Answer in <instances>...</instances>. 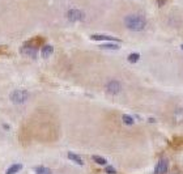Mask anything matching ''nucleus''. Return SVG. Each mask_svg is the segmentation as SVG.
Segmentation results:
<instances>
[{
  "label": "nucleus",
  "instance_id": "10",
  "mask_svg": "<svg viewBox=\"0 0 183 174\" xmlns=\"http://www.w3.org/2000/svg\"><path fill=\"white\" fill-rule=\"evenodd\" d=\"M173 118L177 123H183V109H177L173 114Z\"/></svg>",
  "mask_w": 183,
  "mask_h": 174
},
{
  "label": "nucleus",
  "instance_id": "6",
  "mask_svg": "<svg viewBox=\"0 0 183 174\" xmlns=\"http://www.w3.org/2000/svg\"><path fill=\"white\" fill-rule=\"evenodd\" d=\"M169 169V163L166 159H161L158 161L156 169H154V174H166Z\"/></svg>",
  "mask_w": 183,
  "mask_h": 174
},
{
  "label": "nucleus",
  "instance_id": "13",
  "mask_svg": "<svg viewBox=\"0 0 183 174\" xmlns=\"http://www.w3.org/2000/svg\"><path fill=\"white\" fill-rule=\"evenodd\" d=\"M68 159L72 160L73 163H76V164H79V165H82V164H84V163H82V160H81V157L79 156V155H75V153H72V152L68 153Z\"/></svg>",
  "mask_w": 183,
  "mask_h": 174
},
{
  "label": "nucleus",
  "instance_id": "20",
  "mask_svg": "<svg viewBox=\"0 0 183 174\" xmlns=\"http://www.w3.org/2000/svg\"><path fill=\"white\" fill-rule=\"evenodd\" d=\"M181 47H182V50H183V45H182V46H181Z\"/></svg>",
  "mask_w": 183,
  "mask_h": 174
},
{
  "label": "nucleus",
  "instance_id": "7",
  "mask_svg": "<svg viewBox=\"0 0 183 174\" xmlns=\"http://www.w3.org/2000/svg\"><path fill=\"white\" fill-rule=\"evenodd\" d=\"M93 41H109V42H117L119 41L118 38H115V37H110V35H105V34H93L90 37Z\"/></svg>",
  "mask_w": 183,
  "mask_h": 174
},
{
  "label": "nucleus",
  "instance_id": "9",
  "mask_svg": "<svg viewBox=\"0 0 183 174\" xmlns=\"http://www.w3.org/2000/svg\"><path fill=\"white\" fill-rule=\"evenodd\" d=\"M53 53H54V47H53V46H50V45H45V46L42 47V53H41V54H42V56L45 58V59L49 58Z\"/></svg>",
  "mask_w": 183,
  "mask_h": 174
},
{
  "label": "nucleus",
  "instance_id": "18",
  "mask_svg": "<svg viewBox=\"0 0 183 174\" xmlns=\"http://www.w3.org/2000/svg\"><path fill=\"white\" fill-rule=\"evenodd\" d=\"M139 59H140V55H139L137 53H133V54L128 55V62H131V63H136Z\"/></svg>",
  "mask_w": 183,
  "mask_h": 174
},
{
  "label": "nucleus",
  "instance_id": "16",
  "mask_svg": "<svg viewBox=\"0 0 183 174\" xmlns=\"http://www.w3.org/2000/svg\"><path fill=\"white\" fill-rule=\"evenodd\" d=\"M92 159H93V161L95 164H98V165H106L107 164V161L103 159V157H99V156H93L92 157Z\"/></svg>",
  "mask_w": 183,
  "mask_h": 174
},
{
  "label": "nucleus",
  "instance_id": "2",
  "mask_svg": "<svg viewBox=\"0 0 183 174\" xmlns=\"http://www.w3.org/2000/svg\"><path fill=\"white\" fill-rule=\"evenodd\" d=\"M9 98L13 104H24V102H26V100L29 98V93H27L26 90H22V89H16L11 93Z\"/></svg>",
  "mask_w": 183,
  "mask_h": 174
},
{
  "label": "nucleus",
  "instance_id": "1",
  "mask_svg": "<svg viewBox=\"0 0 183 174\" xmlns=\"http://www.w3.org/2000/svg\"><path fill=\"white\" fill-rule=\"evenodd\" d=\"M124 25L128 27L130 30L140 31L146 26V18L140 13H132V14L126 16Z\"/></svg>",
  "mask_w": 183,
  "mask_h": 174
},
{
  "label": "nucleus",
  "instance_id": "3",
  "mask_svg": "<svg viewBox=\"0 0 183 174\" xmlns=\"http://www.w3.org/2000/svg\"><path fill=\"white\" fill-rule=\"evenodd\" d=\"M21 54L25 55L27 58H30V59H35L38 55V47L29 45V43H25V45L21 47Z\"/></svg>",
  "mask_w": 183,
  "mask_h": 174
},
{
  "label": "nucleus",
  "instance_id": "5",
  "mask_svg": "<svg viewBox=\"0 0 183 174\" xmlns=\"http://www.w3.org/2000/svg\"><path fill=\"white\" fill-rule=\"evenodd\" d=\"M120 82L117 81V80H110L109 82L106 84V90L111 94H118L120 92Z\"/></svg>",
  "mask_w": 183,
  "mask_h": 174
},
{
  "label": "nucleus",
  "instance_id": "19",
  "mask_svg": "<svg viewBox=\"0 0 183 174\" xmlns=\"http://www.w3.org/2000/svg\"><path fill=\"white\" fill-rule=\"evenodd\" d=\"M106 173H109V174H117L115 169L111 168V166H107V168H106Z\"/></svg>",
  "mask_w": 183,
  "mask_h": 174
},
{
  "label": "nucleus",
  "instance_id": "12",
  "mask_svg": "<svg viewBox=\"0 0 183 174\" xmlns=\"http://www.w3.org/2000/svg\"><path fill=\"white\" fill-rule=\"evenodd\" d=\"M21 169H22V165L21 164H13L7 170V174H16V173H18L20 170H21Z\"/></svg>",
  "mask_w": 183,
  "mask_h": 174
},
{
  "label": "nucleus",
  "instance_id": "14",
  "mask_svg": "<svg viewBox=\"0 0 183 174\" xmlns=\"http://www.w3.org/2000/svg\"><path fill=\"white\" fill-rule=\"evenodd\" d=\"M35 174H51V170L45 166H38L35 168Z\"/></svg>",
  "mask_w": 183,
  "mask_h": 174
},
{
  "label": "nucleus",
  "instance_id": "17",
  "mask_svg": "<svg viewBox=\"0 0 183 174\" xmlns=\"http://www.w3.org/2000/svg\"><path fill=\"white\" fill-rule=\"evenodd\" d=\"M101 49H106V50H118L119 46L115 45V43H105V45L101 46Z\"/></svg>",
  "mask_w": 183,
  "mask_h": 174
},
{
  "label": "nucleus",
  "instance_id": "4",
  "mask_svg": "<svg viewBox=\"0 0 183 174\" xmlns=\"http://www.w3.org/2000/svg\"><path fill=\"white\" fill-rule=\"evenodd\" d=\"M84 17H85L84 12L80 11V9H76V8H72V9H69L68 12H67V18L72 22L81 21V20H84Z\"/></svg>",
  "mask_w": 183,
  "mask_h": 174
},
{
  "label": "nucleus",
  "instance_id": "15",
  "mask_svg": "<svg viewBox=\"0 0 183 174\" xmlns=\"http://www.w3.org/2000/svg\"><path fill=\"white\" fill-rule=\"evenodd\" d=\"M122 121L124 122V124H127V126L133 124V118L131 117V115H127V114H124V115H122Z\"/></svg>",
  "mask_w": 183,
  "mask_h": 174
},
{
  "label": "nucleus",
  "instance_id": "11",
  "mask_svg": "<svg viewBox=\"0 0 183 174\" xmlns=\"http://www.w3.org/2000/svg\"><path fill=\"white\" fill-rule=\"evenodd\" d=\"M26 43H29V45H33L35 47H39V46H42L43 43H45V38H42V37H35L33 39H30V41H27Z\"/></svg>",
  "mask_w": 183,
  "mask_h": 174
},
{
  "label": "nucleus",
  "instance_id": "8",
  "mask_svg": "<svg viewBox=\"0 0 183 174\" xmlns=\"http://www.w3.org/2000/svg\"><path fill=\"white\" fill-rule=\"evenodd\" d=\"M170 147L174 149H183V137H174L170 141Z\"/></svg>",
  "mask_w": 183,
  "mask_h": 174
}]
</instances>
